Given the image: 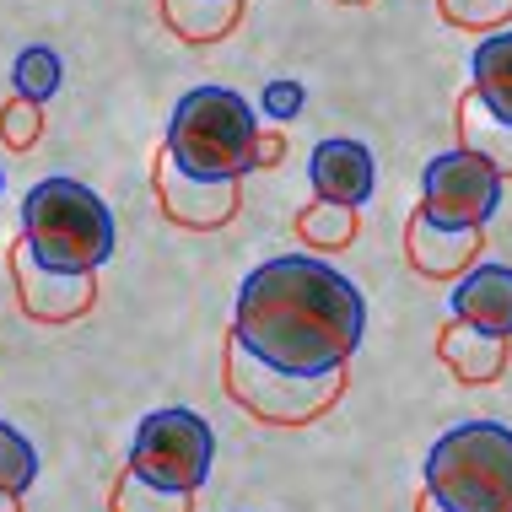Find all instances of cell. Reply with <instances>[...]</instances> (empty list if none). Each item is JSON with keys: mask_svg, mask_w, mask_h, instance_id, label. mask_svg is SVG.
Returning a JSON list of instances; mask_svg holds the SVG:
<instances>
[{"mask_svg": "<svg viewBox=\"0 0 512 512\" xmlns=\"http://www.w3.org/2000/svg\"><path fill=\"white\" fill-rule=\"evenodd\" d=\"M0 512H22V496H6V491H0Z\"/></svg>", "mask_w": 512, "mask_h": 512, "instance_id": "obj_25", "label": "cell"}, {"mask_svg": "<svg viewBox=\"0 0 512 512\" xmlns=\"http://www.w3.org/2000/svg\"><path fill=\"white\" fill-rule=\"evenodd\" d=\"M459 146L480 151L486 162H496V168H502V178H512V124L496 119L491 108L475 98V92L459 103Z\"/></svg>", "mask_w": 512, "mask_h": 512, "instance_id": "obj_16", "label": "cell"}, {"mask_svg": "<svg viewBox=\"0 0 512 512\" xmlns=\"http://www.w3.org/2000/svg\"><path fill=\"white\" fill-rule=\"evenodd\" d=\"M415 512H442V507H437V502H432V496H426V491H421V502H415Z\"/></svg>", "mask_w": 512, "mask_h": 512, "instance_id": "obj_26", "label": "cell"}, {"mask_svg": "<svg viewBox=\"0 0 512 512\" xmlns=\"http://www.w3.org/2000/svg\"><path fill=\"white\" fill-rule=\"evenodd\" d=\"M238 184L243 178H195V173H184L168 151L157 157V200H162V216L178 221V227H195V232L227 227V221L238 216Z\"/></svg>", "mask_w": 512, "mask_h": 512, "instance_id": "obj_9", "label": "cell"}, {"mask_svg": "<svg viewBox=\"0 0 512 512\" xmlns=\"http://www.w3.org/2000/svg\"><path fill=\"white\" fill-rule=\"evenodd\" d=\"M114 211L103 205L98 189L76 178H44L22 200V243L33 248L38 265L92 275L114 254Z\"/></svg>", "mask_w": 512, "mask_h": 512, "instance_id": "obj_3", "label": "cell"}, {"mask_svg": "<svg viewBox=\"0 0 512 512\" xmlns=\"http://www.w3.org/2000/svg\"><path fill=\"white\" fill-rule=\"evenodd\" d=\"M437 356L459 383H496L507 372V340L475 324H459V318L437 335Z\"/></svg>", "mask_w": 512, "mask_h": 512, "instance_id": "obj_13", "label": "cell"}, {"mask_svg": "<svg viewBox=\"0 0 512 512\" xmlns=\"http://www.w3.org/2000/svg\"><path fill=\"white\" fill-rule=\"evenodd\" d=\"M162 22L184 44H221L243 22V0H162Z\"/></svg>", "mask_w": 512, "mask_h": 512, "instance_id": "obj_15", "label": "cell"}, {"mask_svg": "<svg viewBox=\"0 0 512 512\" xmlns=\"http://www.w3.org/2000/svg\"><path fill=\"white\" fill-rule=\"evenodd\" d=\"M448 308L459 324L512 340V265H469L453 286Z\"/></svg>", "mask_w": 512, "mask_h": 512, "instance_id": "obj_12", "label": "cell"}, {"mask_svg": "<svg viewBox=\"0 0 512 512\" xmlns=\"http://www.w3.org/2000/svg\"><path fill=\"white\" fill-rule=\"evenodd\" d=\"M259 114L232 87H189L173 103L162 151L195 178H248L259 173Z\"/></svg>", "mask_w": 512, "mask_h": 512, "instance_id": "obj_2", "label": "cell"}, {"mask_svg": "<svg viewBox=\"0 0 512 512\" xmlns=\"http://www.w3.org/2000/svg\"><path fill=\"white\" fill-rule=\"evenodd\" d=\"M308 178H313V195L318 200H335V205H351L362 211L378 189V162L362 141H345V135H329V141L313 146L308 157Z\"/></svg>", "mask_w": 512, "mask_h": 512, "instance_id": "obj_10", "label": "cell"}, {"mask_svg": "<svg viewBox=\"0 0 512 512\" xmlns=\"http://www.w3.org/2000/svg\"><path fill=\"white\" fill-rule=\"evenodd\" d=\"M351 6H362V0H351Z\"/></svg>", "mask_w": 512, "mask_h": 512, "instance_id": "obj_28", "label": "cell"}, {"mask_svg": "<svg viewBox=\"0 0 512 512\" xmlns=\"http://www.w3.org/2000/svg\"><path fill=\"white\" fill-rule=\"evenodd\" d=\"M38 130H44V103H27V98H11L0 108V135H6V146L27 151L38 141Z\"/></svg>", "mask_w": 512, "mask_h": 512, "instance_id": "obj_22", "label": "cell"}, {"mask_svg": "<svg viewBox=\"0 0 512 512\" xmlns=\"http://www.w3.org/2000/svg\"><path fill=\"white\" fill-rule=\"evenodd\" d=\"M265 108H270L275 119H297L302 114V87H297V81H270Z\"/></svg>", "mask_w": 512, "mask_h": 512, "instance_id": "obj_23", "label": "cell"}, {"mask_svg": "<svg viewBox=\"0 0 512 512\" xmlns=\"http://www.w3.org/2000/svg\"><path fill=\"white\" fill-rule=\"evenodd\" d=\"M437 6L453 27H469V33H496L512 22V0H437Z\"/></svg>", "mask_w": 512, "mask_h": 512, "instance_id": "obj_21", "label": "cell"}, {"mask_svg": "<svg viewBox=\"0 0 512 512\" xmlns=\"http://www.w3.org/2000/svg\"><path fill=\"white\" fill-rule=\"evenodd\" d=\"M11 281H17L22 313L38 324H71L98 302V270L92 275H71V270H49L33 259V248L17 243L11 248Z\"/></svg>", "mask_w": 512, "mask_h": 512, "instance_id": "obj_8", "label": "cell"}, {"mask_svg": "<svg viewBox=\"0 0 512 512\" xmlns=\"http://www.w3.org/2000/svg\"><path fill=\"white\" fill-rule=\"evenodd\" d=\"M469 92H475L496 119L512 124V22L475 44V54H469Z\"/></svg>", "mask_w": 512, "mask_h": 512, "instance_id": "obj_14", "label": "cell"}, {"mask_svg": "<svg viewBox=\"0 0 512 512\" xmlns=\"http://www.w3.org/2000/svg\"><path fill=\"white\" fill-rule=\"evenodd\" d=\"M38 480V453L11 421H0V491L6 496H22L27 486Z\"/></svg>", "mask_w": 512, "mask_h": 512, "instance_id": "obj_20", "label": "cell"}, {"mask_svg": "<svg viewBox=\"0 0 512 512\" xmlns=\"http://www.w3.org/2000/svg\"><path fill=\"white\" fill-rule=\"evenodd\" d=\"M108 507L114 512H195V491H162V486H151V480H141L130 464H124Z\"/></svg>", "mask_w": 512, "mask_h": 512, "instance_id": "obj_19", "label": "cell"}, {"mask_svg": "<svg viewBox=\"0 0 512 512\" xmlns=\"http://www.w3.org/2000/svg\"><path fill=\"white\" fill-rule=\"evenodd\" d=\"M502 168L486 162L480 151L453 146L442 157L426 162L421 173V211L437 221V227H486L502 205Z\"/></svg>", "mask_w": 512, "mask_h": 512, "instance_id": "obj_7", "label": "cell"}, {"mask_svg": "<svg viewBox=\"0 0 512 512\" xmlns=\"http://www.w3.org/2000/svg\"><path fill=\"white\" fill-rule=\"evenodd\" d=\"M221 383H227L232 405L248 410L254 421H265V426H308V421H318L324 410L340 405V394H345V367H340V372H324V378H302V372H286V367L259 362V356L248 351L238 335H227Z\"/></svg>", "mask_w": 512, "mask_h": 512, "instance_id": "obj_5", "label": "cell"}, {"mask_svg": "<svg viewBox=\"0 0 512 512\" xmlns=\"http://www.w3.org/2000/svg\"><path fill=\"white\" fill-rule=\"evenodd\" d=\"M275 157H281V135L265 130V135H259V168H270Z\"/></svg>", "mask_w": 512, "mask_h": 512, "instance_id": "obj_24", "label": "cell"}, {"mask_svg": "<svg viewBox=\"0 0 512 512\" xmlns=\"http://www.w3.org/2000/svg\"><path fill=\"white\" fill-rule=\"evenodd\" d=\"M442 512H512V426L464 421L426 453V486Z\"/></svg>", "mask_w": 512, "mask_h": 512, "instance_id": "obj_4", "label": "cell"}, {"mask_svg": "<svg viewBox=\"0 0 512 512\" xmlns=\"http://www.w3.org/2000/svg\"><path fill=\"white\" fill-rule=\"evenodd\" d=\"M211 464H216V432L211 421L184 405H168V410H151L141 426H135V442H130V469L141 480L162 491H200L211 480Z\"/></svg>", "mask_w": 512, "mask_h": 512, "instance_id": "obj_6", "label": "cell"}, {"mask_svg": "<svg viewBox=\"0 0 512 512\" xmlns=\"http://www.w3.org/2000/svg\"><path fill=\"white\" fill-rule=\"evenodd\" d=\"M232 335L259 362L324 378L356 356L367 335V302L335 265L308 254H281L248 270V281L238 286Z\"/></svg>", "mask_w": 512, "mask_h": 512, "instance_id": "obj_1", "label": "cell"}, {"mask_svg": "<svg viewBox=\"0 0 512 512\" xmlns=\"http://www.w3.org/2000/svg\"><path fill=\"white\" fill-rule=\"evenodd\" d=\"M0 189H6V173H0Z\"/></svg>", "mask_w": 512, "mask_h": 512, "instance_id": "obj_27", "label": "cell"}, {"mask_svg": "<svg viewBox=\"0 0 512 512\" xmlns=\"http://www.w3.org/2000/svg\"><path fill=\"white\" fill-rule=\"evenodd\" d=\"M297 238L318 248V254H335V248H351L356 238V211L351 205H335V200H318L313 205H302V216H297Z\"/></svg>", "mask_w": 512, "mask_h": 512, "instance_id": "obj_17", "label": "cell"}, {"mask_svg": "<svg viewBox=\"0 0 512 512\" xmlns=\"http://www.w3.org/2000/svg\"><path fill=\"white\" fill-rule=\"evenodd\" d=\"M480 243H486V227H437L432 216L415 205L410 227H405V254L410 265L432 281H453L480 259Z\"/></svg>", "mask_w": 512, "mask_h": 512, "instance_id": "obj_11", "label": "cell"}, {"mask_svg": "<svg viewBox=\"0 0 512 512\" xmlns=\"http://www.w3.org/2000/svg\"><path fill=\"white\" fill-rule=\"evenodd\" d=\"M60 81H65V65L49 44H27L17 54V65H11V87H17V98H27V103H49L54 92H60Z\"/></svg>", "mask_w": 512, "mask_h": 512, "instance_id": "obj_18", "label": "cell"}]
</instances>
